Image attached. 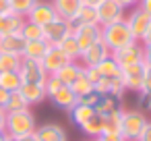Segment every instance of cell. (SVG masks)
<instances>
[{
  "instance_id": "d590c367",
  "label": "cell",
  "mask_w": 151,
  "mask_h": 141,
  "mask_svg": "<svg viewBox=\"0 0 151 141\" xmlns=\"http://www.w3.org/2000/svg\"><path fill=\"white\" fill-rule=\"evenodd\" d=\"M60 87H62V81H60L56 75H48V79L44 81V89H46V95H48V98H52Z\"/></svg>"
},
{
  "instance_id": "f546056e",
  "label": "cell",
  "mask_w": 151,
  "mask_h": 141,
  "mask_svg": "<svg viewBox=\"0 0 151 141\" xmlns=\"http://www.w3.org/2000/svg\"><path fill=\"white\" fill-rule=\"evenodd\" d=\"M97 71H99L101 77H120V73H122L120 64L112 58V54H110L106 60H101V62L97 64Z\"/></svg>"
},
{
  "instance_id": "b9f144b4",
  "label": "cell",
  "mask_w": 151,
  "mask_h": 141,
  "mask_svg": "<svg viewBox=\"0 0 151 141\" xmlns=\"http://www.w3.org/2000/svg\"><path fill=\"white\" fill-rule=\"evenodd\" d=\"M143 62L151 67V44H143Z\"/></svg>"
},
{
  "instance_id": "8d00e7d4",
  "label": "cell",
  "mask_w": 151,
  "mask_h": 141,
  "mask_svg": "<svg viewBox=\"0 0 151 141\" xmlns=\"http://www.w3.org/2000/svg\"><path fill=\"white\" fill-rule=\"evenodd\" d=\"M99 100H101V93H97L95 89H91L89 93H85V95H81L79 98V104H85V106H97L99 104Z\"/></svg>"
},
{
  "instance_id": "4fadbf2b",
  "label": "cell",
  "mask_w": 151,
  "mask_h": 141,
  "mask_svg": "<svg viewBox=\"0 0 151 141\" xmlns=\"http://www.w3.org/2000/svg\"><path fill=\"white\" fill-rule=\"evenodd\" d=\"M66 62H70V60H68V56H66L58 46H50L48 52H46L44 58H42V64H44V69H46L48 75H56Z\"/></svg>"
},
{
  "instance_id": "ffe728a7",
  "label": "cell",
  "mask_w": 151,
  "mask_h": 141,
  "mask_svg": "<svg viewBox=\"0 0 151 141\" xmlns=\"http://www.w3.org/2000/svg\"><path fill=\"white\" fill-rule=\"evenodd\" d=\"M25 40L21 33H9L0 35V52H13V54H23Z\"/></svg>"
},
{
  "instance_id": "3957f363",
  "label": "cell",
  "mask_w": 151,
  "mask_h": 141,
  "mask_svg": "<svg viewBox=\"0 0 151 141\" xmlns=\"http://www.w3.org/2000/svg\"><path fill=\"white\" fill-rule=\"evenodd\" d=\"M145 124H147V116H145L141 110H124V112H122L120 135H122L126 141H137Z\"/></svg>"
},
{
  "instance_id": "7a4b0ae2",
  "label": "cell",
  "mask_w": 151,
  "mask_h": 141,
  "mask_svg": "<svg viewBox=\"0 0 151 141\" xmlns=\"http://www.w3.org/2000/svg\"><path fill=\"white\" fill-rule=\"evenodd\" d=\"M101 40L110 48V52L120 50V48H124V46L134 42V38H132V33H130V29H128L124 19H120L116 23H110V25H104L101 27Z\"/></svg>"
},
{
  "instance_id": "83f0119b",
  "label": "cell",
  "mask_w": 151,
  "mask_h": 141,
  "mask_svg": "<svg viewBox=\"0 0 151 141\" xmlns=\"http://www.w3.org/2000/svg\"><path fill=\"white\" fill-rule=\"evenodd\" d=\"M97 110L93 108V106H85V104H77L73 110H70V118H73V122L77 124V127H83L93 114H95Z\"/></svg>"
},
{
  "instance_id": "52a82bcc",
  "label": "cell",
  "mask_w": 151,
  "mask_h": 141,
  "mask_svg": "<svg viewBox=\"0 0 151 141\" xmlns=\"http://www.w3.org/2000/svg\"><path fill=\"white\" fill-rule=\"evenodd\" d=\"M73 35L83 52L101 40V25H73Z\"/></svg>"
},
{
  "instance_id": "e575fe53",
  "label": "cell",
  "mask_w": 151,
  "mask_h": 141,
  "mask_svg": "<svg viewBox=\"0 0 151 141\" xmlns=\"http://www.w3.org/2000/svg\"><path fill=\"white\" fill-rule=\"evenodd\" d=\"M68 87H70L79 98H81V95H85V93H89V91L93 89V83L85 77V73H81V75L75 79V83H73V85H68Z\"/></svg>"
},
{
  "instance_id": "484cf974",
  "label": "cell",
  "mask_w": 151,
  "mask_h": 141,
  "mask_svg": "<svg viewBox=\"0 0 151 141\" xmlns=\"http://www.w3.org/2000/svg\"><path fill=\"white\" fill-rule=\"evenodd\" d=\"M73 25H99L97 23V9L89 7V4H83L81 11L77 13V19L73 21Z\"/></svg>"
},
{
  "instance_id": "ac0fdd59",
  "label": "cell",
  "mask_w": 151,
  "mask_h": 141,
  "mask_svg": "<svg viewBox=\"0 0 151 141\" xmlns=\"http://www.w3.org/2000/svg\"><path fill=\"white\" fill-rule=\"evenodd\" d=\"M93 89L97 91V93H116V95H122L124 91H126V87H124V81H122V77H101L95 85H93Z\"/></svg>"
},
{
  "instance_id": "5bb4252c",
  "label": "cell",
  "mask_w": 151,
  "mask_h": 141,
  "mask_svg": "<svg viewBox=\"0 0 151 141\" xmlns=\"http://www.w3.org/2000/svg\"><path fill=\"white\" fill-rule=\"evenodd\" d=\"M52 7L60 19H64L73 25V21L77 19V13L83 7V0H52Z\"/></svg>"
},
{
  "instance_id": "c3c4849f",
  "label": "cell",
  "mask_w": 151,
  "mask_h": 141,
  "mask_svg": "<svg viewBox=\"0 0 151 141\" xmlns=\"http://www.w3.org/2000/svg\"><path fill=\"white\" fill-rule=\"evenodd\" d=\"M4 122H6V112L0 108V131H4Z\"/></svg>"
},
{
  "instance_id": "8fae6325",
  "label": "cell",
  "mask_w": 151,
  "mask_h": 141,
  "mask_svg": "<svg viewBox=\"0 0 151 141\" xmlns=\"http://www.w3.org/2000/svg\"><path fill=\"white\" fill-rule=\"evenodd\" d=\"M112 58L122 67H128V64H134V62H143V44L141 42H132L120 50H114L112 52Z\"/></svg>"
},
{
  "instance_id": "816d5d0a",
  "label": "cell",
  "mask_w": 151,
  "mask_h": 141,
  "mask_svg": "<svg viewBox=\"0 0 151 141\" xmlns=\"http://www.w3.org/2000/svg\"><path fill=\"white\" fill-rule=\"evenodd\" d=\"M101 2H104V0H83V4H89V7H97Z\"/></svg>"
},
{
  "instance_id": "cb8c5ba5",
  "label": "cell",
  "mask_w": 151,
  "mask_h": 141,
  "mask_svg": "<svg viewBox=\"0 0 151 141\" xmlns=\"http://www.w3.org/2000/svg\"><path fill=\"white\" fill-rule=\"evenodd\" d=\"M79 129H81L89 139H97V137L104 133V116H101L99 112H95V114H93L83 127H79Z\"/></svg>"
},
{
  "instance_id": "9c48e42d",
  "label": "cell",
  "mask_w": 151,
  "mask_h": 141,
  "mask_svg": "<svg viewBox=\"0 0 151 141\" xmlns=\"http://www.w3.org/2000/svg\"><path fill=\"white\" fill-rule=\"evenodd\" d=\"M97 9V23L104 27V25H110V23H116L120 19H124V11L116 0H104L101 4L95 7Z\"/></svg>"
},
{
  "instance_id": "7c38bea8",
  "label": "cell",
  "mask_w": 151,
  "mask_h": 141,
  "mask_svg": "<svg viewBox=\"0 0 151 141\" xmlns=\"http://www.w3.org/2000/svg\"><path fill=\"white\" fill-rule=\"evenodd\" d=\"M110 54H112L110 48L104 44V40H99V42H95L93 46H89L87 50L81 52L79 62H81L83 67H97V64H99L101 60H106Z\"/></svg>"
},
{
  "instance_id": "6da1fadb",
  "label": "cell",
  "mask_w": 151,
  "mask_h": 141,
  "mask_svg": "<svg viewBox=\"0 0 151 141\" xmlns=\"http://www.w3.org/2000/svg\"><path fill=\"white\" fill-rule=\"evenodd\" d=\"M35 129H37V120H35V114L31 112V108H23V110H17V112H6L4 133L9 137L33 135Z\"/></svg>"
},
{
  "instance_id": "277c9868",
  "label": "cell",
  "mask_w": 151,
  "mask_h": 141,
  "mask_svg": "<svg viewBox=\"0 0 151 141\" xmlns=\"http://www.w3.org/2000/svg\"><path fill=\"white\" fill-rule=\"evenodd\" d=\"M124 21H126V25H128V29L132 33L134 42H143V38H145V33H147V29L151 25V17L141 7H132L130 13L124 15Z\"/></svg>"
},
{
  "instance_id": "30bf717a",
  "label": "cell",
  "mask_w": 151,
  "mask_h": 141,
  "mask_svg": "<svg viewBox=\"0 0 151 141\" xmlns=\"http://www.w3.org/2000/svg\"><path fill=\"white\" fill-rule=\"evenodd\" d=\"M56 17H58V15H56L52 2H44V0H37V2L33 4V9L27 13L25 19L31 21V23H35V25H40V27H46V25L52 23Z\"/></svg>"
},
{
  "instance_id": "f35d334b",
  "label": "cell",
  "mask_w": 151,
  "mask_h": 141,
  "mask_svg": "<svg viewBox=\"0 0 151 141\" xmlns=\"http://www.w3.org/2000/svg\"><path fill=\"white\" fill-rule=\"evenodd\" d=\"M83 73H85V77L95 85L99 79H101V75H99V71H97V67H83Z\"/></svg>"
},
{
  "instance_id": "f907efd6",
  "label": "cell",
  "mask_w": 151,
  "mask_h": 141,
  "mask_svg": "<svg viewBox=\"0 0 151 141\" xmlns=\"http://www.w3.org/2000/svg\"><path fill=\"white\" fill-rule=\"evenodd\" d=\"M9 11V0H0V13H6Z\"/></svg>"
},
{
  "instance_id": "44dd1931",
  "label": "cell",
  "mask_w": 151,
  "mask_h": 141,
  "mask_svg": "<svg viewBox=\"0 0 151 141\" xmlns=\"http://www.w3.org/2000/svg\"><path fill=\"white\" fill-rule=\"evenodd\" d=\"M95 110L106 116V114H112L116 110H122V95H116V93H104L99 104L95 106Z\"/></svg>"
},
{
  "instance_id": "1f68e13d",
  "label": "cell",
  "mask_w": 151,
  "mask_h": 141,
  "mask_svg": "<svg viewBox=\"0 0 151 141\" xmlns=\"http://www.w3.org/2000/svg\"><path fill=\"white\" fill-rule=\"evenodd\" d=\"M122 112H124V108L104 116V133H120V127H122Z\"/></svg>"
},
{
  "instance_id": "5b68a950",
  "label": "cell",
  "mask_w": 151,
  "mask_h": 141,
  "mask_svg": "<svg viewBox=\"0 0 151 141\" xmlns=\"http://www.w3.org/2000/svg\"><path fill=\"white\" fill-rule=\"evenodd\" d=\"M21 79L23 83H42L48 79V73L42 64V60H33V58H21V67H19Z\"/></svg>"
},
{
  "instance_id": "d6a6232c",
  "label": "cell",
  "mask_w": 151,
  "mask_h": 141,
  "mask_svg": "<svg viewBox=\"0 0 151 141\" xmlns=\"http://www.w3.org/2000/svg\"><path fill=\"white\" fill-rule=\"evenodd\" d=\"M21 35H23L25 42L44 40V27H40V25H35V23H31V21L25 19V23H23V27H21Z\"/></svg>"
},
{
  "instance_id": "603a6c76",
  "label": "cell",
  "mask_w": 151,
  "mask_h": 141,
  "mask_svg": "<svg viewBox=\"0 0 151 141\" xmlns=\"http://www.w3.org/2000/svg\"><path fill=\"white\" fill-rule=\"evenodd\" d=\"M81 73H83V64H81V62H73V60H70V62H66V64L56 73V77L62 81V85H73V83H75V79H77Z\"/></svg>"
},
{
  "instance_id": "bcb514c9",
  "label": "cell",
  "mask_w": 151,
  "mask_h": 141,
  "mask_svg": "<svg viewBox=\"0 0 151 141\" xmlns=\"http://www.w3.org/2000/svg\"><path fill=\"white\" fill-rule=\"evenodd\" d=\"M137 7H141V9L151 17V0H139V4H137Z\"/></svg>"
},
{
  "instance_id": "d6986e66",
  "label": "cell",
  "mask_w": 151,
  "mask_h": 141,
  "mask_svg": "<svg viewBox=\"0 0 151 141\" xmlns=\"http://www.w3.org/2000/svg\"><path fill=\"white\" fill-rule=\"evenodd\" d=\"M19 91L23 93V98L27 100V104H29V106L42 104V102L48 98V95H46V89H44V85H42V83H23Z\"/></svg>"
},
{
  "instance_id": "f1b7e54d",
  "label": "cell",
  "mask_w": 151,
  "mask_h": 141,
  "mask_svg": "<svg viewBox=\"0 0 151 141\" xmlns=\"http://www.w3.org/2000/svg\"><path fill=\"white\" fill-rule=\"evenodd\" d=\"M21 54H13V52H0V73L4 71H19L21 67Z\"/></svg>"
},
{
  "instance_id": "f5cc1de1",
  "label": "cell",
  "mask_w": 151,
  "mask_h": 141,
  "mask_svg": "<svg viewBox=\"0 0 151 141\" xmlns=\"http://www.w3.org/2000/svg\"><path fill=\"white\" fill-rule=\"evenodd\" d=\"M6 137H9V135H6L4 131H0V141H6Z\"/></svg>"
},
{
  "instance_id": "681fc988",
  "label": "cell",
  "mask_w": 151,
  "mask_h": 141,
  "mask_svg": "<svg viewBox=\"0 0 151 141\" xmlns=\"http://www.w3.org/2000/svg\"><path fill=\"white\" fill-rule=\"evenodd\" d=\"M141 44H151V25H149V29H147V33H145V38H143Z\"/></svg>"
},
{
  "instance_id": "ab89813d",
  "label": "cell",
  "mask_w": 151,
  "mask_h": 141,
  "mask_svg": "<svg viewBox=\"0 0 151 141\" xmlns=\"http://www.w3.org/2000/svg\"><path fill=\"white\" fill-rule=\"evenodd\" d=\"M97 141H126L120 133H101L97 137Z\"/></svg>"
},
{
  "instance_id": "ba28073f",
  "label": "cell",
  "mask_w": 151,
  "mask_h": 141,
  "mask_svg": "<svg viewBox=\"0 0 151 141\" xmlns=\"http://www.w3.org/2000/svg\"><path fill=\"white\" fill-rule=\"evenodd\" d=\"M120 77H122V81H124L126 91L139 93V91H141V85H143V77H145V62H134V64L122 67Z\"/></svg>"
},
{
  "instance_id": "74e56055",
  "label": "cell",
  "mask_w": 151,
  "mask_h": 141,
  "mask_svg": "<svg viewBox=\"0 0 151 141\" xmlns=\"http://www.w3.org/2000/svg\"><path fill=\"white\" fill-rule=\"evenodd\" d=\"M145 93H151V67L149 64H145V77H143V85H141L139 95H145Z\"/></svg>"
},
{
  "instance_id": "db71d44e",
  "label": "cell",
  "mask_w": 151,
  "mask_h": 141,
  "mask_svg": "<svg viewBox=\"0 0 151 141\" xmlns=\"http://www.w3.org/2000/svg\"><path fill=\"white\" fill-rule=\"evenodd\" d=\"M85 141H97V139H85Z\"/></svg>"
},
{
  "instance_id": "7bdbcfd3",
  "label": "cell",
  "mask_w": 151,
  "mask_h": 141,
  "mask_svg": "<svg viewBox=\"0 0 151 141\" xmlns=\"http://www.w3.org/2000/svg\"><path fill=\"white\" fill-rule=\"evenodd\" d=\"M6 141H40V139L33 133V135H25V137H6Z\"/></svg>"
},
{
  "instance_id": "4316f807",
  "label": "cell",
  "mask_w": 151,
  "mask_h": 141,
  "mask_svg": "<svg viewBox=\"0 0 151 141\" xmlns=\"http://www.w3.org/2000/svg\"><path fill=\"white\" fill-rule=\"evenodd\" d=\"M58 48L68 56V60L79 62V58H81V48H79V44H77V40H75V35H73V33H70V35H66V38L58 44Z\"/></svg>"
},
{
  "instance_id": "8992f818",
  "label": "cell",
  "mask_w": 151,
  "mask_h": 141,
  "mask_svg": "<svg viewBox=\"0 0 151 141\" xmlns=\"http://www.w3.org/2000/svg\"><path fill=\"white\" fill-rule=\"evenodd\" d=\"M73 33V25L68 23V21H64V19H60V17H56L52 23H48L46 27H44V40L50 44V46H58L66 35H70Z\"/></svg>"
},
{
  "instance_id": "f6af8a7d",
  "label": "cell",
  "mask_w": 151,
  "mask_h": 141,
  "mask_svg": "<svg viewBox=\"0 0 151 141\" xmlns=\"http://www.w3.org/2000/svg\"><path fill=\"white\" fill-rule=\"evenodd\" d=\"M139 100H141V104L151 112V93H145V95H139Z\"/></svg>"
},
{
  "instance_id": "ee69618b",
  "label": "cell",
  "mask_w": 151,
  "mask_h": 141,
  "mask_svg": "<svg viewBox=\"0 0 151 141\" xmlns=\"http://www.w3.org/2000/svg\"><path fill=\"white\" fill-rule=\"evenodd\" d=\"M116 2H118L122 9H132V7L139 4V0H116Z\"/></svg>"
},
{
  "instance_id": "e0dca14e",
  "label": "cell",
  "mask_w": 151,
  "mask_h": 141,
  "mask_svg": "<svg viewBox=\"0 0 151 141\" xmlns=\"http://www.w3.org/2000/svg\"><path fill=\"white\" fill-rule=\"evenodd\" d=\"M25 23V17L15 15L11 11L0 13V35H9V33H21V27Z\"/></svg>"
},
{
  "instance_id": "d4e9b609",
  "label": "cell",
  "mask_w": 151,
  "mask_h": 141,
  "mask_svg": "<svg viewBox=\"0 0 151 141\" xmlns=\"http://www.w3.org/2000/svg\"><path fill=\"white\" fill-rule=\"evenodd\" d=\"M23 85L21 73L19 71H4L0 73V87L6 89V91H19Z\"/></svg>"
},
{
  "instance_id": "836d02e7",
  "label": "cell",
  "mask_w": 151,
  "mask_h": 141,
  "mask_svg": "<svg viewBox=\"0 0 151 141\" xmlns=\"http://www.w3.org/2000/svg\"><path fill=\"white\" fill-rule=\"evenodd\" d=\"M37 0H9V11L21 17H27V13L33 9V4Z\"/></svg>"
},
{
  "instance_id": "9a60e30c",
  "label": "cell",
  "mask_w": 151,
  "mask_h": 141,
  "mask_svg": "<svg viewBox=\"0 0 151 141\" xmlns=\"http://www.w3.org/2000/svg\"><path fill=\"white\" fill-rule=\"evenodd\" d=\"M52 104L56 106V108H60V110H66V112H70L77 104H79V95L68 87V85H62L52 98Z\"/></svg>"
},
{
  "instance_id": "7402d4cb",
  "label": "cell",
  "mask_w": 151,
  "mask_h": 141,
  "mask_svg": "<svg viewBox=\"0 0 151 141\" xmlns=\"http://www.w3.org/2000/svg\"><path fill=\"white\" fill-rule=\"evenodd\" d=\"M50 44L46 40H31V42H25V48H23V58H33V60H42L44 54L48 52Z\"/></svg>"
},
{
  "instance_id": "4dcf8cb0",
  "label": "cell",
  "mask_w": 151,
  "mask_h": 141,
  "mask_svg": "<svg viewBox=\"0 0 151 141\" xmlns=\"http://www.w3.org/2000/svg\"><path fill=\"white\" fill-rule=\"evenodd\" d=\"M23 108H29V104H27V100L23 98V93L21 91H11L9 93V100H6V104H4V112H17V110H23Z\"/></svg>"
},
{
  "instance_id": "60d3db41",
  "label": "cell",
  "mask_w": 151,
  "mask_h": 141,
  "mask_svg": "<svg viewBox=\"0 0 151 141\" xmlns=\"http://www.w3.org/2000/svg\"><path fill=\"white\" fill-rule=\"evenodd\" d=\"M137 141H151V120H147V124L143 127V131H141Z\"/></svg>"
},
{
  "instance_id": "7dc6e473",
  "label": "cell",
  "mask_w": 151,
  "mask_h": 141,
  "mask_svg": "<svg viewBox=\"0 0 151 141\" xmlns=\"http://www.w3.org/2000/svg\"><path fill=\"white\" fill-rule=\"evenodd\" d=\"M9 93H11V91H6V89L0 87V108H4V104H6V100H9Z\"/></svg>"
},
{
  "instance_id": "2e32d148",
  "label": "cell",
  "mask_w": 151,
  "mask_h": 141,
  "mask_svg": "<svg viewBox=\"0 0 151 141\" xmlns=\"http://www.w3.org/2000/svg\"><path fill=\"white\" fill-rule=\"evenodd\" d=\"M35 137H37L40 141H68L66 131H64L60 124H54V122L40 124V127L35 129Z\"/></svg>"
}]
</instances>
